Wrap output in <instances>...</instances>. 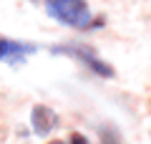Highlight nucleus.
Masks as SVG:
<instances>
[{
    "instance_id": "1",
    "label": "nucleus",
    "mask_w": 151,
    "mask_h": 144,
    "mask_svg": "<svg viewBox=\"0 0 151 144\" xmlns=\"http://www.w3.org/2000/svg\"><path fill=\"white\" fill-rule=\"evenodd\" d=\"M45 10L50 18L73 28H86L91 23V13L83 0H45Z\"/></svg>"
},
{
    "instance_id": "2",
    "label": "nucleus",
    "mask_w": 151,
    "mask_h": 144,
    "mask_svg": "<svg viewBox=\"0 0 151 144\" xmlns=\"http://www.w3.org/2000/svg\"><path fill=\"white\" fill-rule=\"evenodd\" d=\"M55 51H65V53H76L81 61H86L88 66H91L93 71H96L98 76H106V79H111L113 76V68L106 63V61H101V58H96V53H93L91 48H86V46H58Z\"/></svg>"
},
{
    "instance_id": "3",
    "label": "nucleus",
    "mask_w": 151,
    "mask_h": 144,
    "mask_svg": "<svg viewBox=\"0 0 151 144\" xmlns=\"http://www.w3.org/2000/svg\"><path fill=\"white\" fill-rule=\"evenodd\" d=\"M30 119H33V129H35V134H40V137H45L48 132H53L55 124H58L55 111H53V109H48V106H35Z\"/></svg>"
},
{
    "instance_id": "4",
    "label": "nucleus",
    "mask_w": 151,
    "mask_h": 144,
    "mask_svg": "<svg viewBox=\"0 0 151 144\" xmlns=\"http://www.w3.org/2000/svg\"><path fill=\"white\" fill-rule=\"evenodd\" d=\"M33 51H35L33 43H18V41L0 38V61H18L25 53H33Z\"/></svg>"
},
{
    "instance_id": "5",
    "label": "nucleus",
    "mask_w": 151,
    "mask_h": 144,
    "mask_svg": "<svg viewBox=\"0 0 151 144\" xmlns=\"http://www.w3.org/2000/svg\"><path fill=\"white\" fill-rule=\"evenodd\" d=\"M70 144H91V142H88L86 137H81V134H73V137H70Z\"/></svg>"
},
{
    "instance_id": "6",
    "label": "nucleus",
    "mask_w": 151,
    "mask_h": 144,
    "mask_svg": "<svg viewBox=\"0 0 151 144\" xmlns=\"http://www.w3.org/2000/svg\"><path fill=\"white\" fill-rule=\"evenodd\" d=\"M50 144H63V142H50Z\"/></svg>"
}]
</instances>
